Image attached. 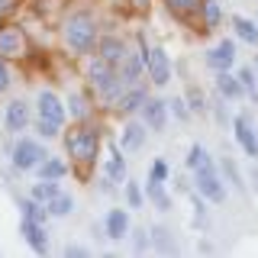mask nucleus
<instances>
[{
    "mask_svg": "<svg viewBox=\"0 0 258 258\" xmlns=\"http://www.w3.org/2000/svg\"><path fill=\"white\" fill-rule=\"evenodd\" d=\"M123 194H126V204H129V210H142V204H145V190H142L136 181H129L126 187H123Z\"/></svg>",
    "mask_w": 258,
    "mask_h": 258,
    "instance_id": "473e14b6",
    "label": "nucleus"
},
{
    "mask_svg": "<svg viewBox=\"0 0 258 258\" xmlns=\"http://www.w3.org/2000/svg\"><path fill=\"white\" fill-rule=\"evenodd\" d=\"M64 255H68V258H84V255H91V252H87V245L71 242V245H64Z\"/></svg>",
    "mask_w": 258,
    "mask_h": 258,
    "instance_id": "a19ab883",
    "label": "nucleus"
},
{
    "mask_svg": "<svg viewBox=\"0 0 258 258\" xmlns=\"http://www.w3.org/2000/svg\"><path fill=\"white\" fill-rule=\"evenodd\" d=\"M103 232H107V239H113V242L126 239L129 236V213L126 210H119V207L107 210V216H103Z\"/></svg>",
    "mask_w": 258,
    "mask_h": 258,
    "instance_id": "6ab92c4d",
    "label": "nucleus"
},
{
    "mask_svg": "<svg viewBox=\"0 0 258 258\" xmlns=\"http://www.w3.org/2000/svg\"><path fill=\"white\" fill-rule=\"evenodd\" d=\"M220 168H223L226 181H232V187H236L239 194H245V190H248V187H245V177H242V171L236 168V161H232V158H223V161H220Z\"/></svg>",
    "mask_w": 258,
    "mask_h": 258,
    "instance_id": "7c9ffc66",
    "label": "nucleus"
},
{
    "mask_svg": "<svg viewBox=\"0 0 258 258\" xmlns=\"http://www.w3.org/2000/svg\"><path fill=\"white\" fill-rule=\"evenodd\" d=\"M64 149H68V158L75 165H94L97 155H100V133L87 123H75L71 133H64Z\"/></svg>",
    "mask_w": 258,
    "mask_h": 258,
    "instance_id": "f03ea898",
    "label": "nucleus"
},
{
    "mask_svg": "<svg viewBox=\"0 0 258 258\" xmlns=\"http://www.w3.org/2000/svg\"><path fill=\"white\" fill-rule=\"evenodd\" d=\"M229 26H232V36L245 45H255L258 48V20H248V16H229Z\"/></svg>",
    "mask_w": 258,
    "mask_h": 258,
    "instance_id": "aec40b11",
    "label": "nucleus"
},
{
    "mask_svg": "<svg viewBox=\"0 0 258 258\" xmlns=\"http://www.w3.org/2000/svg\"><path fill=\"white\" fill-rule=\"evenodd\" d=\"M145 71H149L152 84L155 87H165L171 84V58L161 45H149L145 48Z\"/></svg>",
    "mask_w": 258,
    "mask_h": 258,
    "instance_id": "0eeeda50",
    "label": "nucleus"
},
{
    "mask_svg": "<svg viewBox=\"0 0 258 258\" xmlns=\"http://www.w3.org/2000/svg\"><path fill=\"white\" fill-rule=\"evenodd\" d=\"M36 174L39 177H48V181H61V177L68 174V165H64L61 158H55V155H45L42 161H39Z\"/></svg>",
    "mask_w": 258,
    "mask_h": 258,
    "instance_id": "4be33fe9",
    "label": "nucleus"
},
{
    "mask_svg": "<svg viewBox=\"0 0 258 258\" xmlns=\"http://www.w3.org/2000/svg\"><path fill=\"white\" fill-rule=\"evenodd\" d=\"M248 187L258 190V165H252V171H248Z\"/></svg>",
    "mask_w": 258,
    "mask_h": 258,
    "instance_id": "79ce46f5",
    "label": "nucleus"
},
{
    "mask_svg": "<svg viewBox=\"0 0 258 258\" xmlns=\"http://www.w3.org/2000/svg\"><path fill=\"white\" fill-rule=\"evenodd\" d=\"M126 52H129V45L119 36H100V39H97V58H103L107 64H113V68L123 61Z\"/></svg>",
    "mask_w": 258,
    "mask_h": 258,
    "instance_id": "dca6fc26",
    "label": "nucleus"
},
{
    "mask_svg": "<svg viewBox=\"0 0 258 258\" xmlns=\"http://www.w3.org/2000/svg\"><path fill=\"white\" fill-rule=\"evenodd\" d=\"M149 181H158V184L168 181V161H165V158H155V161L149 165Z\"/></svg>",
    "mask_w": 258,
    "mask_h": 258,
    "instance_id": "e433bc0d",
    "label": "nucleus"
},
{
    "mask_svg": "<svg viewBox=\"0 0 258 258\" xmlns=\"http://www.w3.org/2000/svg\"><path fill=\"white\" fill-rule=\"evenodd\" d=\"M64 107H68V116L75 119V123H84L87 116H91V110H87V97L84 94H68V100H64Z\"/></svg>",
    "mask_w": 258,
    "mask_h": 258,
    "instance_id": "cd10ccee",
    "label": "nucleus"
},
{
    "mask_svg": "<svg viewBox=\"0 0 258 258\" xmlns=\"http://www.w3.org/2000/svg\"><path fill=\"white\" fill-rule=\"evenodd\" d=\"M145 197L155 204L161 213H168L171 210V197H168V190H165V184H158V181H145Z\"/></svg>",
    "mask_w": 258,
    "mask_h": 258,
    "instance_id": "bb28decb",
    "label": "nucleus"
},
{
    "mask_svg": "<svg viewBox=\"0 0 258 258\" xmlns=\"http://www.w3.org/2000/svg\"><path fill=\"white\" fill-rule=\"evenodd\" d=\"M126 152L119 149V145H107V158H103V174L110 177V181H116V184H123L126 181Z\"/></svg>",
    "mask_w": 258,
    "mask_h": 258,
    "instance_id": "f3484780",
    "label": "nucleus"
},
{
    "mask_svg": "<svg viewBox=\"0 0 258 258\" xmlns=\"http://www.w3.org/2000/svg\"><path fill=\"white\" fill-rule=\"evenodd\" d=\"M168 113H171L174 119H181V123H187V119L194 116V113H190V107H187V100H184V97H171V100H168Z\"/></svg>",
    "mask_w": 258,
    "mask_h": 258,
    "instance_id": "f704fd0d",
    "label": "nucleus"
},
{
    "mask_svg": "<svg viewBox=\"0 0 258 258\" xmlns=\"http://www.w3.org/2000/svg\"><path fill=\"white\" fill-rule=\"evenodd\" d=\"M116 71H119V78H123L126 87H129V84H139V78L145 75V55L129 48V52L123 55V61L116 64Z\"/></svg>",
    "mask_w": 258,
    "mask_h": 258,
    "instance_id": "4468645a",
    "label": "nucleus"
},
{
    "mask_svg": "<svg viewBox=\"0 0 258 258\" xmlns=\"http://www.w3.org/2000/svg\"><path fill=\"white\" fill-rule=\"evenodd\" d=\"M207 158H210V155H207V149H204V145H200V142H194L190 149H187V158H184V165H187L190 171H197V168L204 165Z\"/></svg>",
    "mask_w": 258,
    "mask_h": 258,
    "instance_id": "c9c22d12",
    "label": "nucleus"
},
{
    "mask_svg": "<svg viewBox=\"0 0 258 258\" xmlns=\"http://www.w3.org/2000/svg\"><path fill=\"white\" fill-rule=\"evenodd\" d=\"M232 136H236L239 149L245 152V158H255L258 161V129L252 126V119H248L245 113L232 116Z\"/></svg>",
    "mask_w": 258,
    "mask_h": 258,
    "instance_id": "1a4fd4ad",
    "label": "nucleus"
},
{
    "mask_svg": "<svg viewBox=\"0 0 258 258\" xmlns=\"http://www.w3.org/2000/svg\"><path fill=\"white\" fill-rule=\"evenodd\" d=\"M0 55H4L7 61L26 55V36L16 26H0Z\"/></svg>",
    "mask_w": 258,
    "mask_h": 258,
    "instance_id": "ddd939ff",
    "label": "nucleus"
},
{
    "mask_svg": "<svg viewBox=\"0 0 258 258\" xmlns=\"http://www.w3.org/2000/svg\"><path fill=\"white\" fill-rule=\"evenodd\" d=\"M252 68H255V75H258V55H255V61H252Z\"/></svg>",
    "mask_w": 258,
    "mask_h": 258,
    "instance_id": "a18cd8bd",
    "label": "nucleus"
},
{
    "mask_svg": "<svg viewBox=\"0 0 258 258\" xmlns=\"http://www.w3.org/2000/svg\"><path fill=\"white\" fill-rule=\"evenodd\" d=\"M168 7L177 13V16H194V13H200V4L204 0H165Z\"/></svg>",
    "mask_w": 258,
    "mask_h": 258,
    "instance_id": "72a5a7b5",
    "label": "nucleus"
},
{
    "mask_svg": "<svg viewBox=\"0 0 258 258\" xmlns=\"http://www.w3.org/2000/svg\"><path fill=\"white\" fill-rule=\"evenodd\" d=\"M58 194H61V184L58 181H48V177H39V181L29 187V197H36L39 204H48V200L58 197Z\"/></svg>",
    "mask_w": 258,
    "mask_h": 258,
    "instance_id": "b1692460",
    "label": "nucleus"
},
{
    "mask_svg": "<svg viewBox=\"0 0 258 258\" xmlns=\"http://www.w3.org/2000/svg\"><path fill=\"white\" fill-rule=\"evenodd\" d=\"M236 42L232 39H223L220 45H213V48H207V55H204V64L210 71H232V64H236Z\"/></svg>",
    "mask_w": 258,
    "mask_h": 258,
    "instance_id": "9d476101",
    "label": "nucleus"
},
{
    "mask_svg": "<svg viewBox=\"0 0 258 258\" xmlns=\"http://www.w3.org/2000/svg\"><path fill=\"white\" fill-rule=\"evenodd\" d=\"M133 4H136V7H142V10H145V7H149L152 0H133Z\"/></svg>",
    "mask_w": 258,
    "mask_h": 258,
    "instance_id": "c03bdc74",
    "label": "nucleus"
},
{
    "mask_svg": "<svg viewBox=\"0 0 258 258\" xmlns=\"http://www.w3.org/2000/svg\"><path fill=\"white\" fill-rule=\"evenodd\" d=\"M149 236H152V245H155V248H161V252H174L171 229H165V226H152Z\"/></svg>",
    "mask_w": 258,
    "mask_h": 258,
    "instance_id": "2f4dec72",
    "label": "nucleus"
},
{
    "mask_svg": "<svg viewBox=\"0 0 258 258\" xmlns=\"http://www.w3.org/2000/svg\"><path fill=\"white\" fill-rule=\"evenodd\" d=\"M20 232L26 239V245L32 252L45 255L48 252V232H45V223H36V220H20Z\"/></svg>",
    "mask_w": 258,
    "mask_h": 258,
    "instance_id": "2eb2a0df",
    "label": "nucleus"
},
{
    "mask_svg": "<svg viewBox=\"0 0 258 258\" xmlns=\"http://www.w3.org/2000/svg\"><path fill=\"white\" fill-rule=\"evenodd\" d=\"M29 123H32V107L23 97H16V100H10L4 107V129L10 136H23L29 129Z\"/></svg>",
    "mask_w": 258,
    "mask_h": 258,
    "instance_id": "6e6552de",
    "label": "nucleus"
},
{
    "mask_svg": "<svg viewBox=\"0 0 258 258\" xmlns=\"http://www.w3.org/2000/svg\"><path fill=\"white\" fill-rule=\"evenodd\" d=\"M10 87V64H7V58L0 55V94Z\"/></svg>",
    "mask_w": 258,
    "mask_h": 258,
    "instance_id": "ea45409f",
    "label": "nucleus"
},
{
    "mask_svg": "<svg viewBox=\"0 0 258 258\" xmlns=\"http://www.w3.org/2000/svg\"><path fill=\"white\" fill-rule=\"evenodd\" d=\"M145 139H149V126L142 123V119H129L123 126V133H119V149L126 152V155H133V152H139Z\"/></svg>",
    "mask_w": 258,
    "mask_h": 258,
    "instance_id": "f8f14e48",
    "label": "nucleus"
},
{
    "mask_svg": "<svg viewBox=\"0 0 258 258\" xmlns=\"http://www.w3.org/2000/svg\"><path fill=\"white\" fill-rule=\"evenodd\" d=\"M133 245H136V252H145L152 245V236L145 229H133Z\"/></svg>",
    "mask_w": 258,
    "mask_h": 258,
    "instance_id": "58836bf2",
    "label": "nucleus"
},
{
    "mask_svg": "<svg viewBox=\"0 0 258 258\" xmlns=\"http://www.w3.org/2000/svg\"><path fill=\"white\" fill-rule=\"evenodd\" d=\"M64 116H68V107H64L61 97L55 91H39V97H36V119H45V123L61 129Z\"/></svg>",
    "mask_w": 258,
    "mask_h": 258,
    "instance_id": "423d86ee",
    "label": "nucleus"
},
{
    "mask_svg": "<svg viewBox=\"0 0 258 258\" xmlns=\"http://www.w3.org/2000/svg\"><path fill=\"white\" fill-rule=\"evenodd\" d=\"M194 190H197L207 204H223L226 200V181H223V174H220V168H216L213 158H207L204 165L194 171Z\"/></svg>",
    "mask_w": 258,
    "mask_h": 258,
    "instance_id": "20e7f679",
    "label": "nucleus"
},
{
    "mask_svg": "<svg viewBox=\"0 0 258 258\" xmlns=\"http://www.w3.org/2000/svg\"><path fill=\"white\" fill-rule=\"evenodd\" d=\"M61 39L64 48L75 55H87L97 48V39H100V29H97L91 13H71L68 20L61 23Z\"/></svg>",
    "mask_w": 258,
    "mask_h": 258,
    "instance_id": "f257e3e1",
    "label": "nucleus"
},
{
    "mask_svg": "<svg viewBox=\"0 0 258 258\" xmlns=\"http://www.w3.org/2000/svg\"><path fill=\"white\" fill-rule=\"evenodd\" d=\"M16 204H20L23 220H36V223H45V220H48V210H45V204H39L36 197H20Z\"/></svg>",
    "mask_w": 258,
    "mask_h": 258,
    "instance_id": "393cba45",
    "label": "nucleus"
},
{
    "mask_svg": "<svg viewBox=\"0 0 258 258\" xmlns=\"http://www.w3.org/2000/svg\"><path fill=\"white\" fill-rule=\"evenodd\" d=\"M142 123L149 126V129H155V133H165V126H168V100H161V97H145V103H142Z\"/></svg>",
    "mask_w": 258,
    "mask_h": 258,
    "instance_id": "9b49d317",
    "label": "nucleus"
},
{
    "mask_svg": "<svg viewBox=\"0 0 258 258\" xmlns=\"http://www.w3.org/2000/svg\"><path fill=\"white\" fill-rule=\"evenodd\" d=\"M236 75H239V81H242V91H245V97H248L252 103H258V78H255V68L248 64V68H239Z\"/></svg>",
    "mask_w": 258,
    "mask_h": 258,
    "instance_id": "c756f323",
    "label": "nucleus"
},
{
    "mask_svg": "<svg viewBox=\"0 0 258 258\" xmlns=\"http://www.w3.org/2000/svg\"><path fill=\"white\" fill-rule=\"evenodd\" d=\"M145 97H149V91H145L142 84H129L123 94H119V100H116V110L119 113H139L142 110V103H145Z\"/></svg>",
    "mask_w": 258,
    "mask_h": 258,
    "instance_id": "412c9836",
    "label": "nucleus"
},
{
    "mask_svg": "<svg viewBox=\"0 0 258 258\" xmlns=\"http://www.w3.org/2000/svg\"><path fill=\"white\" fill-rule=\"evenodd\" d=\"M87 81H91L94 94L100 97L103 103H116L119 94L126 91L123 78H119V71L113 68V64H107L103 58H94L91 64H87Z\"/></svg>",
    "mask_w": 258,
    "mask_h": 258,
    "instance_id": "7ed1b4c3",
    "label": "nucleus"
},
{
    "mask_svg": "<svg viewBox=\"0 0 258 258\" xmlns=\"http://www.w3.org/2000/svg\"><path fill=\"white\" fill-rule=\"evenodd\" d=\"M200 20H204L207 32L220 26V23H223V10H220V0H204V4H200Z\"/></svg>",
    "mask_w": 258,
    "mask_h": 258,
    "instance_id": "c85d7f7f",
    "label": "nucleus"
},
{
    "mask_svg": "<svg viewBox=\"0 0 258 258\" xmlns=\"http://www.w3.org/2000/svg\"><path fill=\"white\" fill-rule=\"evenodd\" d=\"M45 155H48V152H45V145L39 139L20 136V139L13 142V149H10V165L16 168V171H36L39 161H42Z\"/></svg>",
    "mask_w": 258,
    "mask_h": 258,
    "instance_id": "39448f33",
    "label": "nucleus"
},
{
    "mask_svg": "<svg viewBox=\"0 0 258 258\" xmlns=\"http://www.w3.org/2000/svg\"><path fill=\"white\" fill-rule=\"evenodd\" d=\"M45 210H48V216H52V220H64V216H71V210H75V197H71L68 190H61L58 197H52L45 204Z\"/></svg>",
    "mask_w": 258,
    "mask_h": 258,
    "instance_id": "5701e85b",
    "label": "nucleus"
},
{
    "mask_svg": "<svg viewBox=\"0 0 258 258\" xmlns=\"http://www.w3.org/2000/svg\"><path fill=\"white\" fill-rule=\"evenodd\" d=\"M213 87H216V94H220L226 103H229V100H242V97H245L239 75H232V71H216V78H213Z\"/></svg>",
    "mask_w": 258,
    "mask_h": 258,
    "instance_id": "a211bd4d",
    "label": "nucleus"
},
{
    "mask_svg": "<svg viewBox=\"0 0 258 258\" xmlns=\"http://www.w3.org/2000/svg\"><path fill=\"white\" fill-rule=\"evenodd\" d=\"M61 129L58 126H52V123H45V119H36V136L39 139H55Z\"/></svg>",
    "mask_w": 258,
    "mask_h": 258,
    "instance_id": "4c0bfd02",
    "label": "nucleus"
},
{
    "mask_svg": "<svg viewBox=\"0 0 258 258\" xmlns=\"http://www.w3.org/2000/svg\"><path fill=\"white\" fill-rule=\"evenodd\" d=\"M7 10H10V0H0V16H4Z\"/></svg>",
    "mask_w": 258,
    "mask_h": 258,
    "instance_id": "37998d69",
    "label": "nucleus"
},
{
    "mask_svg": "<svg viewBox=\"0 0 258 258\" xmlns=\"http://www.w3.org/2000/svg\"><path fill=\"white\" fill-rule=\"evenodd\" d=\"M184 100H187V107L194 116H207V110H210V100H207V94L200 91L197 84H187V91H184Z\"/></svg>",
    "mask_w": 258,
    "mask_h": 258,
    "instance_id": "a878e982",
    "label": "nucleus"
}]
</instances>
